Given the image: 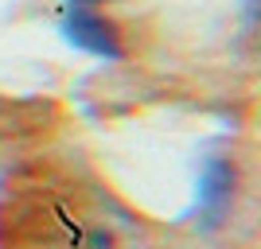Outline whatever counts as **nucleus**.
<instances>
[{
  "mask_svg": "<svg viewBox=\"0 0 261 249\" xmlns=\"http://www.w3.org/2000/svg\"><path fill=\"white\" fill-rule=\"evenodd\" d=\"M12 226V249H148L141 222L94 187H47L28 199Z\"/></svg>",
  "mask_w": 261,
  "mask_h": 249,
  "instance_id": "1",
  "label": "nucleus"
},
{
  "mask_svg": "<svg viewBox=\"0 0 261 249\" xmlns=\"http://www.w3.org/2000/svg\"><path fill=\"white\" fill-rule=\"evenodd\" d=\"M63 35L78 47V51H86V54H98V59H109V63L125 59V47H121L113 23H106L90 8H70L66 12L63 16Z\"/></svg>",
  "mask_w": 261,
  "mask_h": 249,
  "instance_id": "2",
  "label": "nucleus"
},
{
  "mask_svg": "<svg viewBox=\"0 0 261 249\" xmlns=\"http://www.w3.org/2000/svg\"><path fill=\"white\" fill-rule=\"evenodd\" d=\"M234 187H238V168L222 156H211L203 175H199V222L218 226L234 203Z\"/></svg>",
  "mask_w": 261,
  "mask_h": 249,
  "instance_id": "3",
  "label": "nucleus"
},
{
  "mask_svg": "<svg viewBox=\"0 0 261 249\" xmlns=\"http://www.w3.org/2000/svg\"><path fill=\"white\" fill-rule=\"evenodd\" d=\"M70 8H90V4H101V0H66Z\"/></svg>",
  "mask_w": 261,
  "mask_h": 249,
  "instance_id": "4",
  "label": "nucleus"
}]
</instances>
